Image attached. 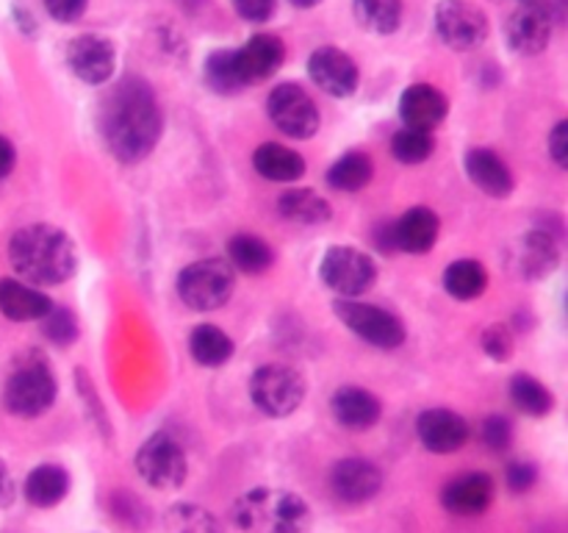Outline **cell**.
Returning a JSON list of instances; mask_svg holds the SVG:
<instances>
[{
	"mask_svg": "<svg viewBox=\"0 0 568 533\" xmlns=\"http://www.w3.org/2000/svg\"><path fill=\"white\" fill-rule=\"evenodd\" d=\"M164 131V117L153 89L142 78H122L100 105V137L122 164L148 159Z\"/></svg>",
	"mask_w": 568,
	"mask_h": 533,
	"instance_id": "1",
	"label": "cell"
},
{
	"mask_svg": "<svg viewBox=\"0 0 568 533\" xmlns=\"http://www.w3.org/2000/svg\"><path fill=\"white\" fill-rule=\"evenodd\" d=\"M9 261L31 286H59L75 275L78 250L61 228L33 222L9 239Z\"/></svg>",
	"mask_w": 568,
	"mask_h": 533,
	"instance_id": "2",
	"label": "cell"
},
{
	"mask_svg": "<svg viewBox=\"0 0 568 533\" xmlns=\"http://www.w3.org/2000/svg\"><path fill=\"white\" fill-rule=\"evenodd\" d=\"M233 525L244 533H305L311 509L288 489L255 486L231 505Z\"/></svg>",
	"mask_w": 568,
	"mask_h": 533,
	"instance_id": "3",
	"label": "cell"
},
{
	"mask_svg": "<svg viewBox=\"0 0 568 533\" xmlns=\"http://www.w3.org/2000/svg\"><path fill=\"white\" fill-rule=\"evenodd\" d=\"M55 392H59V386H55L53 370L37 353L22 359L11 370V375L6 378L3 403L11 414L33 420V416H42L55 403Z\"/></svg>",
	"mask_w": 568,
	"mask_h": 533,
	"instance_id": "4",
	"label": "cell"
},
{
	"mask_svg": "<svg viewBox=\"0 0 568 533\" xmlns=\"http://www.w3.org/2000/svg\"><path fill=\"white\" fill-rule=\"evenodd\" d=\"M233 266L225 259H200L178 275V298L192 311H216L231 300Z\"/></svg>",
	"mask_w": 568,
	"mask_h": 533,
	"instance_id": "5",
	"label": "cell"
},
{
	"mask_svg": "<svg viewBox=\"0 0 568 533\" xmlns=\"http://www.w3.org/2000/svg\"><path fill=\"white\" fill-rule=\"evenodd\" d=\"M136 472L150 489H159V492L181 489L189 475L186 450L166 431L153 433L136 450Z\"/></svg>",
	"mask_w": 568,
	"mask_h": 533,
	"instance_id": "6",
	"label": "cell"
},
{
	"mask_svg": "<svg viewBox=\"0 0 568 533\" xmlns=\"http://www.w3.org/2000/svg\"><path fill=\"white\" fill-rule=\"evenodd\" d=\"M250 398L266 416H288L303 405L305 378L288 364H264L250 378Z\"/></svg>",
	"mask_w": 568,
	"mask_h": 533,
	"instance_id": "7",
	"label": "cell"
},
{
	"mask_svg": "<svg viewBox=\"0 0 568 533\" xmlns=\"http://www.w3.org/2000/svg\"><path fill=\"white\" fill-rule=\"evenodd\" d=\"M333 311L342 320V325H347L355 336L375 344V348L394 350L405 342V325L381 305L361 303L355 298H338L333 303Z\"/></svg>",
	"mask_w": 568,
	"mask_h": 533,
	"instance_id": "8",
	"label": "cell"
},
{
	"mask_svg": "<svg viewBox=\"0 0 568 533\" xmlns=\"http://www.w3.org/2000/svg\"><path fill=\"white\" fill-rule=\"evenodd\" d=\"M320 275L325 286L342 294V298H361V294L375 286L377 266L364 250L336 244V248L322 255Z\"/></svg>",
	"mask_w": 568,
	"mask_h": 533,
	"instance_id": "9",
	"label": "cell"
},
{
	"mask_svg": "<svg viewBox=\"0 0 568 533\" xmlns=\"http://www.w3.org/2000/svg\"><path fill=\"white\" fill-rule=\"evenodd\" d=\"M272 125L292 139H311L320 131V109L297 83H281L266 98Z\"/></svg>",
	"mask_w": 568,
	"mask_h": 533,
	"instance_id": "10",
	"label": "cell"
},
{
	"mask_svg": "<svg viewBox=\"0 0 568 533\" xmlns=\"http://www.w3.org/2000/svg\"><path fill=\"white\" fill-rule=\"evenodd\" d=\"M433 20L438 39L453 50H475L488 39L486 11L469 0H442Z\"/></svg>",
	"mask_w": 568,
	"mask_h": 533,
	"instance_id": "11",
	"label": "cell"
},
{
	"mask_svg": "<svg viewBox=\"0 0 568 533\" xmlns=\"http://www.w3.org/2000/svg\"><path fill=\"white\" fill-rule=\"evenodd\" d=\"M67 67L83 83L100 87V83H105L114 76L116 50L111 39L98 37V33H81L67 48Z\"/></svg>",
	"mask_w": 568,
	"mask_h": 533,
	"instance_id": "12",
	"label": "cell"
},
{
	"mask_svg": "<svg viewBox=\"0 0 568 533\" xmlns=\"http://www.w3.org/2000/svg\"><path fill=\"white\" fill-rule=\"evenodd\" d=\"M308 76L331 98H353L361 72L353 56L338 48H320L308 59Z\"/></svg>",
	"mask_w": 568,
	"mask_h": 533,
	"instance_id": "13",
	"label": "cell"
},
{
	"mask_svg": "<svg viewBox=\"0 0 568 533\" xmlns=\"http://www.w3.org/2000/svg\"><path fill=\"white\" fill-rule=\"evenodd\" d=\"M552 14H549V9L541 0L521 3L508 20L510 48L521 56L544 53L549 48V39H552Z\"/></svg>",
	"mask_w": 568,
	"mask_h": 533,
	"instance_id": "14",
	"label": "cell"
},
{
	"mask_svg": "<svg viewBox=\"0 0 568 533\" xmlns=\"http://www.w3.org/2000/svg\"><path fill=\"white\" fill-rule=\"evenodd\" d=\"M331 486L342 503L361 505L377 497L383 489V472L366 459H342L331 472Z\"/></svg>",
	"mask_w": 568,
	"mask_h": 533,
	"instance_id": "15",
	"label": "cell"
},
{
	"mask_svg": "<svg viewBox=\"0 0 568 533\" xmlns=\"http://www.w3.org/2000/svg\"><path fill=\"white\" fill-rule=\"evenodd\" d=\"M416 436L430 453H458L469 442V422L449 409H427L416 420Z\"/></svg>",
	"mask_w": 568,
	"mask_h": 533,
	"instance_id": "16",
	"label": "cell"
},
{
	"mask_svg": "<svg viewBox=\"0 0 568 533\" xmlns=\"http://www.w3.org/2000/svg\"><path fill=\"white\" fill-rule=\"evenodd\" d=\"M494 492L497 483L486 472H466V475L455 477L444 486L442 503L449 514L458 516H477L494 503Z\"/></svg>",
	"mask_w": 568,
	"mask_h": 533,
	"instance_id": "17",
	"label": "cell"
},
{
	"mask_svg": "<svg viewBox=\"0 0 568 533\" xmlns=\"http://www.w3.org/2000/svg\"><path fill=\"white\" fill-rule=\"evenodd\" d=\"M447 111V98L433 83H414L399 98V117H403L405 128H416V131L430 133L433 128L442 125Z\"/></svg>",
	"mask_w": 568,
	"mask_h": 533,
	"instance_id": "18",
	"label": "cell"
},
{
	"mask_svg": "<svg viewBox=\"0 0 568 533\" xmlns=\"http://www.w3.org/2000/svg\"><path fill=\"white\" fill-rule=\"evenodd\" d=\"M333 416H336L338 425H344L347 431H369L377 425L383 414V405L369 389L361 386H342L331 400Z\"/></svg>",
	"mask_w": 568,
	"mask_h": 533,
	"instance_id": "19",
	"label": "cell"
},
{
	"mask_svg": "<svg viewBox=\"0 0 568 533\" xmlns=\"http://www.w3.org/2000/svg\"><path fill=\"white\" fill-rule=\"evenodd\" d=\"M236 53L247 83H258L281 70L283 59H286V44H283V39L275 37V33H255V37H250L247 44H244L242 50H236Z\"/></svg>",
	"mask_w": 568,
	"mask_h": 533,
	"instance_id": "20",
	"label": "cell"
},
{
	"mask_svg": "<svg viewBox=\"0 0 568 533\" xmlns=\"http://www.w3.org/2000/svg\"><path fill=\"white\" fill-rule=\"evenodd\" d=\"M53 309V300L37 286L17 278H0V314L14 322L42 320Z\"/></svg>",
	"mask_w": 568,
	"mask_h": 533,
	"instance_id": "21",
	"label": "cell"
},
{
	"mask_svg": "<svg viewBox=\"0 0 568 533\" xmlns=\"http://www.w3.org/2000/svg\"><path fill=\"white\" fill-rule=\"evenodd\" d=\"M466 175L471 178V183H475L480 192L491 194V198H508L510 192H514V172H510V167L505 164L503 159H499L494 150L488 148H475L466 153Z\"/></svg>",
	"mask_w": 568,
	"mask_h": 533,
	"instance_id": "22",
	"label": "cell"
},
{
	"mask_svg": "<svg viewBox=\"0 0 568 533\" xmlns=\"http://www.w3.org/2000/svg\"><path fill=\"white\" fill-rule=\"evenodd\" d=\"M438 231H442V220L427 205L408 209L394 222L397 250H403V253H430L438 239Z\"/></svg>",
	"mask_w": 568,
	"mask_h": 533,
	"instance_id": "23",
	"label": "cell"
},
{
	"mask_svg": "<svg viewBox=\"0 0 568 533\" xmlns=\"http://www.w3.org/2000/svg\"><path fill=\"white\" fill-rule=\"evenodd\" d=\"M560 261L558 242H555L552 233L547 231H530L521 237L519 248H516V266L525 278H547L549 272H555Z\"/></svg>",
	"mask_w": 568,
	"mask_h": 533,
	"instance_id": "24",
	"label": "cell"
},
{
	"mask_svg": "<svg viewBox=\"0 0 568 533\" xmlns=\"http://www.w3.org/2000/svg\"><path fill=\"white\" fill-rule=\"evenodd\" d=\"M253 167L261 178L275 183H292L305 175L303 155L281 142H264L261 148H255Z\"/></svg>",
	"mask_w": 568,
	"mask_h": 533,
	"instance_id": "25",
	"label": "cell"
},
{
	"mask_svg": "<svg viewBox=\"0 0 568 533\" xmlns=\"http://www.w3.org/2000/svg\"><path fill=\"white\" fill-rule=\"evenodd\" d=\"M26 500L37 509H53L70 494V475L59 464H39L26 477Z\"/></svg>",
	"mask_w": 568,
	"mask_h": 533,
	"instance_id": "26",
	"label": "cell"
},
{
	"mask_svg": "<svg viewBox=\"0 0 568 533\" xmlns=\"http://www.w3.org/2000/svg\"><path fill=\"white\" fill-rule=\"evenodd\" d=\"M277 211H281L286 220L300 222V225H322L333 217L331 203L322 198L316 189H288L277 198Z\"/></svg>",
	"mask_w": 568,
	"mask_h": 533,
	"instance_id": "27",
	"label": "cell"
},
{
	"mask_svg": "<svg viewBox=\"0 0 568 533\" xmlns=\"http://www.w3.org/2000/svg\"><path fill=\"white\" fill-rule=\"evenodd\" d=\"M227 264L244 275H261L275 264V253L270 244L253 233H239L227 242Z\"/></svg>",
	"mask_w": 568,
	"mask_h": 533,
	"instance_id": "28",
	"label": "cell"
},
{
	"mask_svg": "<svg viewBox=\"0 0 568 533\" xmlns=\"http://www.w3.org/2000/svg\"><path fill=\"white\" fill-rule=\"evenodd\" d=\"M205 83L209 89H214L216 94H236L242 89H247V78H244L242 64H239L236 50H214V53L205 59Z\"/></svg>",
	"mask_w": 568,
	"mask_h": 533,
	"instance_id": "29",
	"label": "cell"
},
{
	"mask_svg": "<svg viewBox=\"0 0 568 533\" xmlns=\"http://www.w3.org/2000/svg\"><path fill=\"white\" fill-rule=\"evenodd\" d=\"M189 353L200 366H222L233 355V339L216 325H197L189 333Z\"/></svg>",
	"mask_w": 568,
	"mask_h": 533,
	"instance_id": "30",
	"label": "cell"
},
{
	"mask_svg": "<svg viewBox=\"0 0 568 533\" xmlns=\"http://www.w3.org/2000/svg\"><path fill=\"white\" fill-rule=\"evenodd\" d=\"M488 286V272L480 261L458 259L444 270V289L455 300H477Z\"/></svg>",
	"mask_w": 568,
	"mask_h": 533,
	"instance_id": "31",
	"label": "cell"
},
{
	"mask_svg": "<svg viewBox=\"0 0 568 533\" xmlns=\"http://www.w3.org/2000/svg\"><path fill=\"white\" fill-rule=\"evenodd\" d=\"M372 175H375V164L366 153H344L336 164L327 170V183H331L336 192H361L364 187H369Z\"/></svg>",
	"mask_w": 568,
	"mask_h": 533,
	"instance_id": "32",
	"label": "cell"
},
{
	"mask_svg": "<svg viewBox=\"0 0 568 533\" xmlns=\"http://www.w3.org/2000/svg\"><path fill=\"white\" fill-rule=\"evenodd\" d=\"M355 20L372 33H394L403 22V0H355Z\"/></svg>",
	"mask_w": 568,
	"mask_h": 533,
	"instance_id": "33",
	"label": "cell"
},
{
	"mask_svg": "<svg viewBox=\"0 0 568 533\" xmlns=\"http://www.w3.org/2000/svg\"><path fill=\"white\" fill-rule=\"evenodd\" d=\"M166 533H222L220 520L203 505L175 503L164 511Z\"/></svg>",
	"mask_w": 568,
	"mask_h": 533,
	"instance_id": "34",
	"label": "cell"
},
{
	"mask_svg": "<svg viewBox=\"0 0 568 533\" xmlns=\"http://www.w3.org/2000/svg\"><path fill=\"white\" fill-rule=\"evenodd\" d=\"M510 400L527 416H547L555 405L552 392L538 378L525 375V372L514 375V381H510Z\"/></svg>",
	"mask_w": 568,
	"mask_h": 533,
	"instance_id": "35",
	"label": "cell"
},
{
	"mask_svg": "<svg viewBox=\"0 0 568 533\" xmlns=\"http://www.w3.org/2000/svg\"><path fill=\"white\" fill-rule=\"evenodd\" d=\"M433 137L427 131H416V128H403V131L394 133L392 139V155L399 164H422V161L430 159Z\"/></svg>",
	"mask_w": 568,
	"mask_h": 533,
	"instance_id": "36",
	"label": "cell"
},
{
	"mask_svg": "<svg viewBox=\"0 0 568 533\" xmlns=\"http://www.w3.org/2000/svg\"><path fill=\"white\" fill-rule=\"evenodd\" d=\"M42 333L48 336V342L59 344V348H70L78 339V320L70 309L64 305H55L42 316Z\"/></svg>",
	"mask_w": 568,
	"mask_h": 533,
	"instance_id": "37",
	"label": "cell"
},
{
	"mask_svg": "<svg viewBox=\"0 0 568 533\" xmlns=\"http://www.w3.org/2000/svg\"><path fill=\"white\" fill-rule=\"evenodd\" d=\"M480 442L486 444L491 453H505V450L510 447V442H514V425H510L508 416H486L480 425Z\"/></svg>",
	"mask_w": 568,
	"mask_h": 533,
	"instance_id": "38",
	"label": "cell"
},
{
	"mask_svg": "<svg viewBox=\"0 0 568 533\" xmlns=\"http://www.w3.org/2000/svg\"><path fill=\"white\" fill-rule=\"evenodd\" d=\"M480 344L483 350H486V355H491L494 361H508L510 355H514V333L505 325L486 328Z\"/></svg>",
	"mask_w": 568,
	"mask_h": 533,
	"instance_id": "39",
	"label": "cell"
},
{
	"mask_svg": "<svg viewBox=\"0 0 568 533\" xmlns=\"http://www.w3.org/2000/svg\"><path fill=\"white\" fill-rule=\"evenodd\" d=\"M536 481L538 470L530 461H514V464H508V470H505V483H508V489L514 494L530 492V489L536 486Z\"/></svg>",
	"mask_w": 568,
	"mask_h": 533,
	"instance_id": "40",
	"label": "cell"
},
{
	"mask_svg": "<svg viewBox=\"0 0 568 533\" xmlns=\"http://www.w3.org/2000/svg\"><path fill=\"white\" fill-rule=\"evenodd\" d=\"M87 6L89 0H44L48 14L53 17L55 22H64V26L81 20V17L87 14Z\"/></svg>",
	"mask_w": 568,
	"mask_h": 533,
	"instance_id": "41",
	"label": "cell"
},
{
	"mask_svg": "<svg viewBox=\"0 0 568 533\" xmlns=\"http://www.w3.org/2000/svg\"><path fill=\"white\" fill-rule=\"evenodd\" d=\"M231 3L247 22H266L275 14L277 0H231Z\"/></svg>",
	"mask_w": 568,
	"mask_h": 533,
	"instance_id": "42",
	"label": "cell"
},
{
	"mask_svg": "<svg viewBox=\"0 0 568 533\" xmlns=\"http://www.w3.org/2000/svg\"><path fill=\"white\" fill-rule=\"evenodd\" d=\"M549 155L560 170L568 167V120H560L549 133Z\"/></svg>",
	"mask_w": 568,
	"mask_h": 533,
	"instance_id": "43",
	"label": "cell"
},
{
	"mask_svg": "<svg viewBox=\"0 0 568 533\" xmlns=\"http://www.w3.org/2000/svg\"><path fill=\"white\" fill-rule=\"evenodd\" d=\"M375 244L383 253H397V237H394V222H381L375 228Z\"/></svg>",
	"mask_w": 568,
	"mask_h": 533,
	"instance_id": "44",
	"label": "cell"
},
{
	"mask_svg": "<svg viewBox=\"0 0 568 533\" xmlns=\"http://www.w3.org/2000/svg\"><path fill=\"white\" fill-rule=\"evenodd\" d=\"M14 494H17L14 477H11V472H9V466H6V461L0 459V509H6V505L14 503Z\"/></svg>",
	"mask_w": 568,
	"mask_h": 533,
	"instance_id": "45",
	"label": "cell"
},
{
	"mask_svg": "<svg viewBox=\"0 0 568 533\" xmlns=\"http://www.w3.org/2000/svg\"><path fill=\"white\" fill-rule=\"evenodd\" d=\"M14 164H17L14 144H11L6 137H0V178L9 175V172L14 170Z\"/></svg>",
	"mask_w": 568,
	"mask_h": 533,
	"instance_id": "46",
	"label": "cell"
},
{
	"mask_svg": "<svg viewBox=\"0 0 568 533\" xmlns=\"http://www.w3.org/2000/svg\"><path fill=\"white\" fill-rule=\"evenodd\" d=\"M288 3L297 6V9H314V6L320 3V0H288Z\"/></svg>",
	"mask_w": 568,
	"mask_h": 533,
	"instance_id": "47",
	"label": "cell"
},
{
	"mask_svg": "<svg viewBox=\"0 0 568 533\" xmlns=\"http://www.w3.org/2000/svg\"><path fill=\"white\" fill-rule=\"evenodd\" d=\"M521 3H530V0H521Z\"/></svg>",
	"mask_w": 568,
	"mask_h": 533,
	"instance_id": "48",
	"label": "cell"
}]
</instances>
